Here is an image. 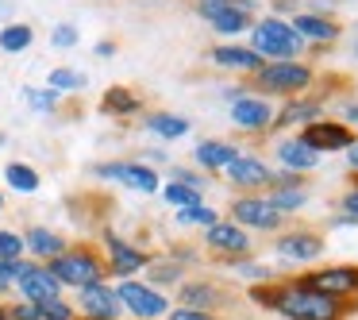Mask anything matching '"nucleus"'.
Wrapping results in <instances>:
<instances>
[{"instance_id":"nucleus-29","label":"nucleus","mask_w":358,"mask_h":320,"mask_svg":"<svg viewBox=\"0 0 358 320\" xmlns=\"http://www.w3.org/2000/svg\"><path fill=\"white\" fill-rule=\"evenodd\" d=\"M55 93H73V89H85V74L70 70V66H58V70H50V85Z\"/></svg>"},{"instance_id":"nucleus-12","label":"nucleus","mask_w":358,"mask_h":320,"mask_svg":"<svg viewBox=\"0 0 358 320\" xmlns=\"http://www.w3.org/2000/svg\"><path fill=\"white\" fill-rule=\"evenodd\" d=\"M104 251H108L112 274H120V278H127V274L143 270V266L150 263V258L143 255L139 247H131V243H127V239H120L116 232H104Z\"/></svg>"},{"instance_id":"nucleus-33","label":"nucleus","mask_w":358,"mask_h":320,"mask_svg":"<svg viewBox=\"0 0 358 320\" xmlns=\"http://www.w3.org/2000/svg\"><path fill=\"white\" fill-rule=\"evenodd\" d=\"M0 258H4V263L24 258V235H20V232H4V228H0Z\"/></svg>"},{"instance_id":"nucleus-14","label":"nucleus","mask_w":358,"mask_h":320,"mask_svg":"<svg viewBox=\"0 0 358 320\" xmlns=\"http://www.w3.org/2000/svg\"><path fill=\"white\" fill-rule=\"evenodd\" d=\"M204 243H208L212 251H220V255H231V258H243V255L250 251V235H247V228H239V224H220V220L208 228Z\"/></svg>"},{"instance_id":"nucleus-39","label":"nucleus","mask_w":358,"mask_h":320,"mask_svg":"<svg viewBox=\"0 0 358 320\" xmlns=\"http://www.w3.org/2000/svg\"><path fill=\"white\" fill-rule=\"evenodd\" d=\"M170 320H216L212 312H201V309H173Z\"/></svg>"},{"instance_id":"nucleus-24","label":"nucleus","mask_w":358,"mask_h":320,"mask_svg":"<svg viewBox=\"0 0 358 320\" xmlns=\"http://www.w3.org/2000/svg\"><path fill=\"white\" fill-rule=\"evenodd\" d=\"M101 112H108V116H131V112H139V97L124 85H112L101 97Z\"/></svg>"},{"instance_id":"nucleus-38","label":"nucleus","mask_w":358,"mask_h":320,"mask_svg":"<svg viewBox=\"0 0 358 320\" xmlns=\"http://www.w3.org/2000/svg\"><path fill=\"white\" fill-rule=\"evenodd\" d=\"M8 320H43V312H39V305H31V301H20V305H12Z\"/></svg>"},{"instance_id":"nucleus-25","label":"nucleus","mask_w":358,"mask_h":320,"mask_svg":"<svg viewBox=\"0 0 358 320\" xmlns=\"http://www.w3.org/2000/svg\"><path fill=\"white\" fill-rule=\"evenodd\" d=\"M147 127L155 135H162V139H181V135H189V120L185 116H170V112H155V116L147 120Z\"/></svg>"},{"instance_id":"nucleus-8","label":"nucleus","mask_w":358,"mask_h":320,"mask_svg":"<svg viewBox=\"0 0 358 320\" xmlns=\"http://www.w3.org/2000/svg\"><path fill=\"white\" fill-rule=\"evenodd\" d=\"M258 81H262V89H273V93H301L312 81V70L301 62H273L258 70Z\"/></svg>"},{"instance_id":"nucleus-18","label":"nucleus","mask_w":358,"mask_h":320,"mask_svg":"<svg viewBox=\"0 0 358 320\" xmlns=\"http://www.w3.org/2000/svg\"><path fill=\"white\" fill-rule=\"evenodd\" d=\"M227 178L235 181V186H247V189H255V186H266V181H273V174H270V166L266 162H258V158H235L231 166H227Z\"/></svg>"},{"instance_id":"nucleus-7","label":"nucleus","mask_w":358,"mask_h":320,"mask_svg":"<svg viewBox=\"0 0 358 320\" xmlns=\"http://www.w3.org/2000/svg\"><path fill=\"white\" fill-rule=\"evenodd\" d=\"M96 178L120 181V186L135 189V193H158L162 189L158 186V174L143 162H104V166H96Z\"/></svg>"},{"instance_id":"nucleus-47","label":"nucleus","mask_w":358,"mask_h":320,"mask_svg":"<svg viewBox=\"0 0 358 320\" xmlns=\"http://www.w3.org/2000/svg\"><path fill=\"white\" fill-rule=\"evenodd\" d=\"M0 147H4V132H0Z\"/></svg>"},{"instance_id":"nucleus-28","label":"nucleus","mask_w":358,"mask_h":320,"mask_svg":"<svg viewBox=\"0 0 358 320\" xmlns=\"http://www.w3.org/2000/svg\"><path fill=\"white\" fill-rule=\"evenodd\" d=\"M270 204L273 212H296L304 204V189H296V186H285V189H273L270 193Z\"/></svg>"},{"instance_id":"nucleus-50","label":"nucleus","mask_w":358,"mask_h":320,"mask_svg":"<svg viewBox=\"0 0 358 320\" xmlns=\"http://www.w3.org/2000/svg\"><path fill=\"white\" fill-rule=\"evenodd\" d=\"M355 189H358V186H355Z\"/></svg>"},{"instance_id":"nucleus-10","label":"nucleus","mask_w":358,"mask_h":320,"mask_svg":"<svg viewBox=\"0 0 358 320\" xmlns=\"http://www.w3.org/2000/svg\"><path fill=\"white\" fill-rule=\"evenodd\" d=\"M296 139L304 143V147L312 151H343L355 143V135H350L347 124H331V120H316V124H308Z\"/></svg>"},{"instance_id":"nucleus-34","label":"nucleus","mask_w":358,"mask_h":320,"mask_svg":"<svg viewBox=\"0 0 358 320\" xmlns=\"http://www.w3.org/2000/svg\"><path fill=\"white\" fill-rule=\"evenodd\" d=\"M24 97H27V104H31V109H39V112H50L58 104L55 89H24Z\"/></svg>"},{"instance_id":"nucleus-31","label":"nucleus","mask_w":358,"mask_h":320,"mask_svg":"<svg viewBox=\"0 0 358 320\" xmlns=\"http://www.w3.org/2000/svg\"><path fill=\"white\" fill-rule=\"evenodd\" d=\"M162 197H166L170 204H178V209H189V204H201V189L181 186V181H170V186L162 189Z\"/></svg>"},{"instance_id":"nucleus-9","label":"nucleus","mask_w":358,"mask_h":320,"mask_svg":"<svg viewBox=\"0 0 358 320\" xmlns=\"http://www.w3.org/2000/svg\"><path fill=\"white\" fill-rule=\"evenodd\" d=\"M78 305H81V316L85 320H120V297L112 286L96 281V286H85L78 289Z\"/></svg>"},{"instance_id":"nucleus-13","label":"nucleus","mask_w":358,"mask_h":320,"mask_svg":"<svg viewBox=\"0 0 358 320\" xmlns=\"http://www.w3.org/2000/svg\"><path fill=\"white\" fill-rule=\"evenodd\" d=\"M278 255L285 263H316L324 255V239L316 232H289L278 239Z\"/></svg>"},{"instance_id":"nucleus-6","label":"nucleus","mask_w":358,"mask_h":320,"mask_svg":"<svg viewBox=\"0 0 358 320\" xmlns=\"http://www.w3.org/2000/svg\"><path fill=\"white\" fill-rule=\"evenodd\" d=\"M301 286L316 289V293H327L335 301L358 293V266H327V270H312Z\"/></svg>"},{"instance_id":"nucleus-35","label":"nucleus","mask_w":358,"mask_h":320,"mask_svg":"<svg viewBox=\"0 0 358 320\" xmlns=\"http://www.w3.org/2000/svg\"><path fill=\"white\" fill-rule=\"evenodd\" d=\"M39 312H43V320H78V312H73V305H66L62 297H58V301H47V305H39Z\"/></svg>"},{"instance_id":"nucleus-22","label":"nucleus","mask_w":358,"mask_h":320,"mask_svg":"<svg viewBox=\"0 0 358 320\" xmlns=\"http://www.w3.org/2000/svg\"><path fill=\"white\" fill-rule=\"evenodd\" d=\"M235 158H239V151H235L231 143H220V139H204L201 147H196V162H201L204 170H227Z\"/></svg>"},{"instance_id":"nucleus-5","label":"nucleus","mask_w":358,"mask_h":320,"mask_svg":"<svg viewBox=\"0 0 358 320\" xmlns=\"http://www.w3.org/2000/svg\"><path fill=\"white\" fill-rule=\"evenodd\" d=\"M250 12H255V0H201V16L224 35L250 32Z\"/></svg>"},{"instance_id":"nucleus-4","label":"nucleus","mask_w":358,"mask_h":320,"mask_svg":"<svg viewBox=\"0 0 358 320\" xmlns=\"http://www.w3.org/2000/svg\"><path fill=\"white\" fill-rule=\"evenodd\" d=\"M116 297H120V309H127L131 316H139V320H158V316L170 312V301H166L155 286H147V281L124 278L116 286Z\"/></svg>"},{"instance_id":"nucleus-42","label":"nucleus","mask_w":358,"mask_h":320,"mask_svg":"<svg viewBox=\"0 0 358 320\" xmlns=\"http://www.w3.org/2000/svg\"><path fill=\"white\" fill-rule=\"evenodd\" d=\"M343 209H347V212H350V216H355V220H358V189H350V193H347V197H343Z\"/></svg>"},{"instance_id":"nucleus-1","label":"nucleus","mask_w":358,"mask_h":320,"mask_svg":"<svg viewBox=\"0 0 358 320\" xmlns=\"http://www.w3.org/2000/svg\"><path fill=\"white\" fill-rule=\"evenodd\" d=\"M258 305L281 312L285 320H343L347 305L335 301L327 293H316V289L301 286V281H289V286H255L250 289Z\"/></svg>"},{"instance_id":"nucleus-49","label":"nucleus","mask_w":358,"mask_h":320,"mask_svg":"<svg viewBox=\"0 0 358 320\" xmlns=\"http://www.w3.org/2000/svg\"><path fill=\"white\" fill-rule=\"evenodd\" d=\"M355 55H358V43H355Z\"/></svg>"},{"instance_id":"nucleus-3","label":"nucleus","mask_w":358,"mask_h":320,"mask_svg":"<svg viewBox=\"0 0 358 320\" xmlns=\"http://www.w3.org/2000/svg\"><path fill=\"white\" fill-rule=\"evenodd\" d=\"M250 32H255V35H250V43H255L250 50H255L258 58H262V55L266 58H293L296 50H301V43H304L301 35H296L285 20H278V16H266L262 24H255Z\"/></svg>"},{"instance_id":"nucleus-41","label":"nucleus","mask_w":358,"mask_h":320,"mask_svg":"<svg viewBox=\"0 0 358 320\" xmlns=\"http://www.w3.org/2000/svg\"><path fill=\"white\" fill-rule=\"evenodd\" d=\"M8 286H16V274H12V263H4V258H0V293H4Z\"/></svg>"},{"instance_id":"nucleus-20","label":"nucleus","mask_w":358,"mask_h":320,"mask_svg":"<svg viewBox=\"0 0 358 320\" xmlns=\"http://www.w3.org/2000/svg\"><path fill=\"white\" fill-rule=\"evenodd\" d=\"M224 301V293H220L212 281H189V286H181V309H216V305Z\"/></svg>"},{"instance_id":"nucleus-2","label":"nucleus","mask_w":358,"mask_h":320,"mask_svg":"<svg viewBox=\"0 0 358 320\" xmlns=\"http://www.w3.org/2000/svg\"><path fill=\"white\" fill-rule=\"evenodd\" d=\"M47 270L55 274L58 286L85 289V286H96V281H104L108 266H104V263H101V258H96L89 247H66L62 255H58L55 263L47 266Z\"/></svg>"},{"instance_id":"nucleus-32","label":"nucleus","mask_w":358,"mask_h":320,"mask_svg":"<svg viewBox=\"0 0 358 320\" xmlns=\"http://www.w3.org/2000/svg\"><path fill=\"white\" fill-rule=\"evenodd\" d=\"M178 224H189V228H212L216 224V212L208 209V204H189V209L178 212Z\"/></svg>"},{"instance_id":"nucleus-37","label":"nucleus","mask_w":358,"mask_h":320,"mask_svg":"<svg viewBox=\"0 0 358 320\" xmlns=\"http://www.w3.org/2000/svg\"><path fill=\"white\" fill-rule=\"evenodd\" d=\"M78 39H81V35H78V27H73V24H58L55 27V35H50V43H55V47H78Z\"/></svg>"},{"instance_id":"nucleus-11","label":"nucleus","mask_w":358,"mask_h":320,"mask_svg":"<svg viewBox=\"0 0 358 320\" xmlns=\"http://www.w3.org/2000/svg\"><path fill=\"white\" fill-rule=\"evenodd\" d=\"M16 286H20V293H24V301H31V305H47V301H58V297H62V286L55 281V274L39 263H31V270H27L24 278H16Z\"/></svg>"},{"instance_id":"nucleus-40","label":"nucleus","mask_w":358,"mask_h":320,"mask_svg":"<svg viewBox=\"0 0 358 320\" xmlns=\"http://www.w3.org/2000/svg\"><path fill=\"white\" fill-rule=\"evenodd\" d=\"M235 270H239V274H247V278H255V281L270 278V270H266V266H250V263H235Z\"/></svg>"},{"instance_id":"nucleus-27","label":"nucleus","mask_w":358,"mask_h":320,"mask_svg":"<svg viewBox=\"0 0 358 320\" xmlns=\"http://www.w3.org/2000/svg\"><path fill=\"white\" fill-rule=\"evenodd\" d=\"M4 178H8V186L16 189V193H39V174L24 162H8L4 166Z\"/></svg>"},{"instance_id":"nucleus-15","label":"nucleus","mask_w":358,"mask_h":320,"mask_svg":"<svg viewBox=\"0 0 358 320\" xmlns=\"http://www.w3.org/2000/svg\"><path fill=\"white\" fill-rule=\"evenodd\" d=\"M235 224L239 228H262V232H273V228L281 224V212H273L266 201H258V197H239L235 201Z\"/></svg>"},{"instance_id":"nucleus-46","label":"nucleus","mask_w":358,"mask_h":320,"mask_svg":"<svg viewBox=\"0 0 358 320\" xmlns=\"http://www.w3.org/2000/svg\"><path fill=\"white\" fill-rule=\"evenodd\" d=\"M0 320H8V312H4V309H0Z\"/></svg>"},{"instance_id":"nucleus-48","label":"nucleus","mask_w":358,"mask_h":320,"mask_svg":"<svg viewBox=\"0 0 358 320\" xmlns=\"http://www.w3.org/2000/svg\"><path fill=\"white\" fill-rule=\"evenodd\" d=\"M0 209H4V197H0Z\"/></svg>"},{"instance_id":"nucleus-19","label":"nucleus","mask_w":358,"mask_h":320,"mask_svg":"<svg viewBox=\"0 0 358 320\" xmlns=\"http://www.w3.org/2000/svg\"><path fill=\"white\" fill-rule=\"evenodd\" d=\"M289 27H293L301 39H316V43L339 39V24H331V20H324V16H312V12H301Z\"/></svg>"},{"instance_id":"nucleus-17","label":"nucleus","mask_w":358,"mask_h":320,"mask_svg":"<svg viewBox=\"0 0 358 320\" xmlns=\"http://www.w3.org/2000/svg\"><path fill=\"white\" fill-rule=\"evenodd\" d=\"M24 251H31L35 258H47V263H55V258L66 251V239H62L58 232H50V228H31V232L24 235Z\"/></svg>"},{"instance_id":"nucleus-43","label":"nucleus","mask_w":358,"mask_h":320,"mask_svg":"<svg viewBox=\"0 0 358 320\" xmlns=\"http://www.w3.org/2000/svg\"><path fill=\"white\" fill-rule=\"evenodd\" d=\"M96 55H101V58L116 55V43H108V39H104V43H96Z\"/></svg>"},{"instance_id":"nucleus-23","label":"nucleus","mask_w":358,"mask_h":320,"mask_svg":"<svg viewBox=\"0 0 358 320\" xmlns=\"http://www.w3.org/2000/svg\"><path fill=\"white\" fill-rule=\"evenodd\" d=\"M212 62L224 66V70H262V58L250 47H216L212 50Z\"/></svg>"},{"instance_id":"nucleus-36","label":"nucleus","mask_w":358,"mask_h":320,"mask_svg":"<svg viewBox=\"0 0 358 320\" xmlns=\"http://www.w3.org/2000/svg\"><path fill=\"white\" fill-rule=\"evenodd\" d=\"M150 266V281H158V286H170V281L181 278L178 263H147Z\"/></svg>"},{"instance_id":"nucleus-45","label":"nucleus","mask_w":358,"mask_h":320,"mask_svg":"<svg viewBox=\"0 0 358 320\" xmlns=\"http://www.w3.org/2000/svg\"><path fill=\"white\" fill-rule=\"evenodd\" d=\"M12 16V0H0V20H8Z\"/></svg>"},{"instance_id":"nucleus-26","label":"nucleus","mask_w":358,"mask_h":320,"mask_svg":"<svg viewBox=\"0 0 358 320\" xmlns=\"http://www.w3.org/2000/svg\"><path fill=\"white\" fill-rule=\"evenodd\" d=\"M35 39V32L27 24H4L0 27V47L8 50V55H20V50H27Z\"/></svg>"},{"instance_id":"nucleus-21","label":"nucleus","mask_w":358,"mask_h":320,"mask_svg":"<svg viewBox=\"0 0 358 320\" xmlns=\"http://www.w3.org/2000/svg\"><path fill=\"white\" fill-rule=\"evenodd\" d=\"M278 158L281 166H289V174H301V170H312V166H320V151L304 147L301 139H289L278 147Z\"/></svg>"},{"instance_id":"nucleus-30","label":"nucleus","mask_w":358,"mask_h":320,"mask_svg":"<svg viewBox=\"0 0 358 320\" xmlns=\"http://www.w3.org/2000/svg\"><path fill=\"white\" fill-rule=\"evenodd\" d=\"M296 120H312V124H316V120H320V101H296V104H289V109L281 112V120H273V124H296Z\"/></svg>"},{"instance_id":"nucleus-44","label":"nucleus","mask_w":358,"mask_h":320,"mask_svg":"<svg viewBox=\"0 0 358 320\" xmlns=\"http://www.w3.org/2000/svg\"><path fill=\"white\" fill-rule=\"evenodd\" d=\"M343 116H347L350 124H358V101H355V104H347V109H343Z\"/></svg>"},{"instance_id":"nucleus-16","label":"nucleus","mask_w":358,"mask_h":320,"mask_svg":"<svg viewBox=\"0 0 358 320\" xmlns=\"http://www.w3.org/2000/svg\"><path fill=\"white\" fill-rule=\"evenodd\" d=\"M231 120L239 127H247V132H262L273 120V112H270V104L258 101V97H239V101L231 104Z\"/></svg>"}]
</instances>
